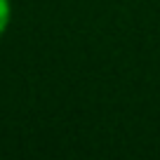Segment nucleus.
Segmentation results:
<instances>
[{
    "label": "nucleus",
    "instance_id": "f257e3e1",
    "mask_svg": "<svg viewBox=\"0 0 160 160\" xmlns=\"http://www.w3.org/2000/svg\"><path fill=\"white\" fill-rule=\"evenodd\" d=\"M12 21V0H0V38L7 33Z\"/></svg>",
    "mask_w": 160,
    "mask_h": 160
}]
</instances>
